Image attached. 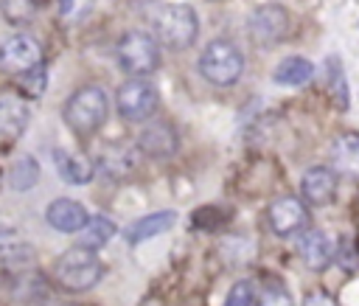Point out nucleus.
<instances>
[{"label":"nucleus","mask_w":359,"mask_h":306,"mask_svg":"<svg viewBox=\"0 0 359 306\" xmlns=\"http://www.w3.org/2000/svg\"><path fill=\"white\" fill-rule=\"evenodd\" d=\"M104 267L90 247H70L53 261V281L67 292H84L98 284Z\"/></svg>","instance_id":"nucleus-1"},{"label":"nucleus","mask_w":359,"mask_h":306,"mask_svg":"<svg viewBox=\"0 0 359 306\" xmlns=\"http://www.w3.org/2000/svg\"><path fill=\"white\" fill-rule=\"evenodd\" d=\"M199 34V17L185 3H168L154 14V39L165 48H191Z\"/></svg>","instance_id":"nucleus-2"},{"label":"nucleus","mask_w":359,"mask_h":306,"mask_svg":"<svg viewBox=\"0 0 359 306\" xmlns=\"http://www.w3.org/2000/svg\"><path fill=\"white\" fill-rule=\"evenodd\" d=\"M109 112V98L98 84L76 90L65 104V121L76 135H93Z\"/></svg>","instance_id":"nucleus-3"},{"label":"nucleus","mask_w":359,"mask_h":306,"mask_svg":"<svg viewBox=\"0 0 359 306\" xmlns=\"http://www.w3.org/2000/svg\"><path fill=\"white\" fill-rule=\"evenodd\" d=\"M199 73L216 87H230L244 73V53L230 39H213L199 56Z\"/></svg>","instance_id":"nucleus-4"},{"label":"nucleus","mask_w":359,"mask_h":306,"mask_svg":"<svg viewBox=\"0 0 359 306\" xmlns=\"http://www.w3.org/2000/svg\"><path fill=\"white\" fill-rule=\"evenodd\" d=\"M115 56H118V65H121L126 73H132L135 79L154 73L157 65H160L157 39H154L151 34H146V31H126V34L118 39Z\"/></svg>","instance_id":"nucleus-5"},{"label":"nucleus","mask_w":359,"mask_h":306,"mask_svg":"<svg viewBox=\"0 0 359 306\" xmlns=\"http://www.w3.org/2000/svg\"><path fill=\"white\" fill-rule=\"evenodd\" d=\"M118 115L126 121H146L157 109V90L146 79H129L115 93Z\"/></svg>","instance_id":"nucleus-6"},{"label":"nucleus","mask_w":359,"mask_h":306,"mask_svg":"<svg viewBox=\"0 0 359 306\" xmlns=\"http://www.w3.org/2000/svg\"><path fill=\"white\" fill-rule=\"evenodd\" d=\"M247 28H250V36L258 45H275V42L286 39V34H289V11L283 6H278V3L258 6L250 14Z\"/></svg>","instance_id":"nucleus-7"},{"label":"nucleus","mask_w":359,"mask_h":306,"mask_svg":"<svg viewBox=\"0 0 359 306\" xmlns=\"http://www.w3.org/2000/svg\"><path fill=\"white\" fill-rule=\"evenodd\" d=\"M42 65V48L34 36L28 34H14L6 39L3 45V67L11 70V73H28L34 67Z\"/></svg>","instance_id":"nucleus-8"},{"label":"nucleus","mask_w":359,"mask_h":306,"mask_svg":"<svg viewBox=\"0 0 359 306\" xmlns=\"http://www.w3.org/2000/svg\"><path fill=\"white\" fill-rule=\"evenodd\" d=\"M266 222H269L272 233H278V236H292V233H297V230L306 227L309 211H306V205H303L297 197H278V199L269 205V211H266Z\"/></svg>","instance_id":"nucleus-9"},{"label":"nucleus","mask_w":359,"mask_h":306,"mask_svg":"<svg viewBox=\"0 0 359 306\" xmlns=\"http://www.w3.org/2000/svg\"><path fill=\"white\" fill-rule=\"evenodd\" d=\"M137 149L149 157H171L180 149V135L168 121H151L137 135Z\"/></svg>","instance_id":"nucleus-10"},{"label":"nucleus","mask_w":359,"mask_h":306,"mask_svg":"<svg viewBox=\"0 0 359 306\" xmlns=\"http://www.w3.org/2000/svg\"><path fill=\"white\" fill-rule=\"evenodd\" d=\"M300 194L309 205H328L337 194V174L334 168H325V166H314L303 174L300 180Z\"/></svg>","instance_id":"nucleus-11"},{"label":"nucleus","mask_w":359,"mask_h":306,"mask_svg":"<svg viewBox=\"0 0 359 306\" xmlns=\"http://www.w3.org/2000/svg\"><path fill=\"white\" fill-rule=\"evenodd\" d=\"M48 225L50 227H56V230H62V233H76V230H84L87 227V222H90V216H87V211H84V205L81 202H76V199H67V197H62V199H53L50 205H48Z\"/></svg>","instance_id":"nucleus-12"},{"label":"nucleus","mask_w":359,"mask_h":306,"mask_svg":"<svg viewBox=\"0 0 359 306\" xmlns=\"http://www.w3.org/2000/svg\"><path fill=\"white\" fill-rule=\"evenodd\" d=\"M331 166L345 174L359 180V132H342L331 143Z\"/></svg>","instance_id":"nucleus-13"},{"label":"nucleus","mask_w":359,"mask_h":306,"mask_svg":"<svg viewBox=\"0 0 359 306\" xmlns=\"http://www.w3.org/2000/svg\"><path fill=\"white\" fill-rule=\"evenodd\" d=\"M28 118H31V112L20 98H14V95L0 98V135H3L6 146H11L25 132Z\"/></svg>","instance_id":"nucleus-14"},{"label":"nucleus","mask_w":359,"mask_h":306,"mask_svg":"<svg viewBox=\"0 0 359 306\" xmlns=\"http://www.w3.org/2000/svg\"><path fill=\"white\" fill-rule=\"evenodd\" d=\"M174 222H177V213H174V211H157V213L140 216L137 222H132V225H129V230H126V239H129L132 244H137V241H146V239H151V236H160V233H165V230H168Z\"/></svg>","instance_id":"nucleus-15"},{"label":"nucleus","mask_w":359,"mask_h":306,"mask_svg":"<svg viewBox=\"0 0 359 306\" xmlns=\"http://www.w3.org/2000/svg\"><path fill=\"white\" fill-rule=\"evenodd\" d=\"M297 250H300L303 261L309 267H314V270H320V267H325L331 261V244H328V239H325L323 230H306V233H300Z\"/></svg>","instance_id":"nucleus-16"},{"label":"nucleus","mask_w":359,"mask_h":306,"mask_svg":"<svg viewBox=\"0 0 359 306\" xmlns=\"http://www.w3.org/2000/svg\"><path fill=\"white\" fill-rule=\"evenodd\" d=\"M0 253H3V270H6L8 275L22 272V270H28V267L34 264V247L25 244V241H20V239H14L11 233L3 236Z\"/></svg>","instance_id":"nucleus-17"},{"label":"nucleus","mask_w":359,"mask_h":306,"mask_svg":"<svg viewBox=\"0 0 359 306\" xmlns=\"http://www.w3.org/2000/svg\"><path fill=\"white\" fill-rule=\"evenodd\" d=\"M311 76H314V65H311L309 59H303V56H289V59H283V62L275 67V73H272V79H275L278 84H283V87H297V84L309 81Z\"/></svg>","instance_id":"nucleus-18"},{"label":"nucleus","mask_w":359,"mask_h":306,"mask_svg":"<svg viewBox=\"0 0 359 306\" xmlns=\"http://www.w3.org/2000/svg\"><path fill=\"white\" fill-rule=\"evenodd\" d=\"M53 157H56L59 174H62L67 182H87V180L93 177L90 160H84V157H79V154H70V152H62V149H56Z\"/></svg>","instance_id":"nucleus-19"},{"label":"nucleus","mask_w":359,"mask_h":306,"mask_svg":"<svg viewBox=\"0 0 359 306\" xmlns=\"http://www.w3.org/2000/svg\"><path fill=\"white\" fill-rule=\"evenodd\" d=\"M36 180H39V166L31 154L17 157V163L8 168V185L14 191H28V188L36 185Z\"/></svg>","instance_id":"nucleus-20"},{"label":"nucleus","mask_w":359,"mask_h":306,"mask_svg":"<svg viewBox=\"0 0 359 306\" xmlns=\"http://www.w3.org/2000/svg\"><path fill=\"white\" fill-rule=\"evenodd\" d=\"M115 236V225L104 216H90L87 227H84V247L95 250V247H104L109 239Z\"/></svg>","instance_id":"nucleus-21"},{"label":"nucleus","mask_w":359,"mask_h":306,"mask_svg":"<svg viewBox=\"0 0 359 306\" xmlns=\"http://www.w3.org/2000/svg\"><path fill=\"white\" fill-rule=\"evenodd\" d=\"M258 292H255V284L252 281H238L233 284V289L227 292V300L224 306H258Z\"/></svg>","instance_id":"nucleus-22"},{"label":"nucleus","mask_w":359,"mask_h":306,"mask_svg":"<svg viewBox=\"0 0 359 306\" xmlns=\"http://www.w3.org/2000/svg\"><path fill=\"white\" fill-rule=\"evenodd\" d=\"M39 0H3V17L8 22H25L36 14Z\"/></svg>","instance_id":"nucleus-23"},{"label":"nucleus","mask_w":359,"mask_h":306,"mask_svg":"<svg viewBox=\"0 0 359 306\" xmlns=\"http://www.w3.org/2000/svg\"><path fill=\"white\" fill-rule=\"evenodd\" d=\"M45 84H48V73H45V67H42V65H39V67H34V70H28V73H22V79H20V87H22V93H25L28 98L42 95Z\"/></svg>","instance_id":"nucleus-24"},{"label":"nucleus","mask_w":359,"mask_h":306,"mask_svg":"<svg viewBox=\"0 0 359 306\" xmlns=\"http://www.w3.org/2000/svg\"><path fill=\"white\" fill-rule=\"evenodd\" d=\"M258 306H292V298L286 295V289H283V286L272 284V286H269V289L261 295Z\"/></svg>","instance_id":"nucleus-25"},{"label":"nucleus","mask_w":359,"mask_h":306,"mask_svg":"<svg viewBox=\"0 0 359 306\" xmlns=\"http://www.w3.org/2000/svg\"><path fill=\"white\" fill-rule=\"evenodd\" d=\"M303 306H337L325 292H314V295H309L306 300H303Z\"/></svg>","instance_id":"nucleus-26"},{"label":"nucleus","mask_w":359,"mask_h":306,"mask_svg":"<svg viewBox=\"0 0 359 306\" xmlns=\"http://www.w3.org/2000/svg\"><path fill=\"white\" fill-rule=\"evenodd\" d=\"M73 8V0H62V14H67Z\"/></svg>","instance_id":"nucleus-27"},{"label":"nucleus","mask_w":359,"mask_h":306,"mask_svg":"<svg viewBox=\"0 0 359 306\" xmlns=\"http://www.w3.org/2000/svg\"><path fill=\"white\" fill-rule=\"evenodd\" d=\"M62 306H73V303H62Z\"/></svg>","instance_id":"nucleus-28"}]
</instances>
